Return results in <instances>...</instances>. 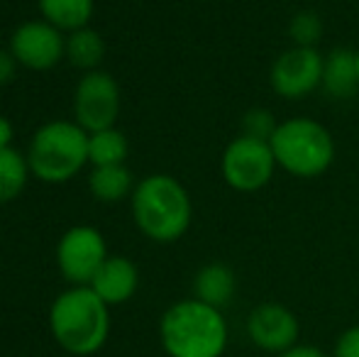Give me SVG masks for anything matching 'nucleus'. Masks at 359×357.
Masks as SVG:
<instances>
[{"label": "nucleus", "mask_w": 359, "mask_h": 357, "mask_svg": "<svg viewBox=\"0 0 359 357\" xmlns=\"http://www.w3.org/2000/svg\"><path fill=\"white\" fill-rule=\"evenodd\" d=\"M159 340L169 357H222L230 343V328L220 309L191 296L164 311Z\"/></svg>", "instance_id": "obj_1"}, {"label": "nucleus", "mask_w": 359, "mask_h": 357, "mask_svg": "<svg viewBox=\"0 0 359 357\" xmlns=\"http://www.w3.org/2000/svg\"><path fill=\"white\" fill-rule=\"evenodd\" d=\"M133 220L144 238L161 245L176 243L191 228L194 201L171 174H149L133 191Z\"/></svg>", "instance_id": "obj_2"}, {"label": "nucleus", "mask_w": 359, "mask_h": 357, "mask_svg": "<svg viewBox=\"0 0 359 357\" xmlns=\"http://www.w3.org/2000/svg\"><path fill=\"white\" fill-rule=\"evenodd\" d=\"M49 330L69 355H95L108 343L110 306L90 286H72L54 299L49 309Z\"/></svg>", "instance_id": "obj_3"}, {"label": "nucleus", "mask_w": 359, "mask_h": 357, "mask_svg": "<svg viewBox=\"0 0 359 357\" xmlns=\"http://www.w3.org/2000/svg\"><path fill=\"white\" fill-rule=\"evenodd\" d=\"M276 167L296 179H318L335 164L337 144L332 133L313 118L279 120L269 137Z\"/></svg>", "instance_id": "obj_4"}, {"label": "nucleus", "mask_w": 359, "mask_h": 357, "mask_svg": "<svg viewBox=\"0 0 359 357\" xmlns=\"http://www.w3.org/2000/svg\"><path fill=\"white\" fill-rule=\"evenodd\" d=\"M29 172L44 184H64L88 164V133L76 120H52L34 133Z\"/></svg>", "instance_id": "obj_5"}, {"label": "nucleus", "mask_w": 359, "mask_h": 357, "mask_svg": "<svg viewBox=\"0 0 359 357\" xmlns=\"http://www.w3.org/2000/svg\"><path fill=\"white\" fill-rule=\"evenodd\" d=\"M276 159L269 140L237 135L220 154V177L237 194H257L276 174Z\"/></svg>", "instance_id": "obj_6"}, {"label": "nucleus", "mask_w": 359, "mask_h": 357, "mask_svg": "<svg viewBox=\"0 0 359 357\" xmlns=\"http://www.w3.org/2000/svg\"><path fill=\"white\" fill-rule=\"evenodd\" d=\"M323 59L318 47L291 44L271 62L269 86L284 100H303L323 86Z\"/></svg>", "instance_id": "obj_7"}, {"label": "nucleus", "mask_w": 359, "mask_h": 357, "mask_svg": "<svg viewBox=\"0 0 359 357\" xmlns=\"http://www.w3.org/2000/svg\"><path fill=\"white\" fill-rule=\"evenodd\" d=\"M108 257L105 238L93 225H74L57 245L59 271L72 286H88Z\"/></svg>", "instance_id": "obj_8"}, {"label": "nucleus", "mask_w": 359, "mask_h": 357, "mask_svg": "<svg viewBox=\"0 0 359 357\" xmlns=\"http://www.w3.org/2000/svg\"><path fill=\"white\" fill-rule=\"evenodd\" d=\"M120 113V88L110 74L105 72H86L74 93V115L76 123L86 133H100V130L115 128Z\"/></svg>", "instance_id": "obj_9"}, {"label": "nucleus", "mask_w": 359, "mask_h": 357, "mask_svg": "<svg viewBox=\"0 0 359 357\" xmlns=\"http://www.w3.org/2000/svg\"><path fill=\"white\" fill-rule=\"evenodd\" d=\"M8 49L20 67L49 72L67 57V37L47 20H29L13 32Z\"/></svg>", "instance_id": "obj_10"}, {"label": "nucleus", "mask_w": 359, "mask_h": 357, "mask_svg": "<svg viewBox=\"0 0 359 357\" xmlns=\"http://www.w3.org/2000/svg\"><path fill=\"white\" fill-rule=\"evenodd\" d=\"M247 338L255 348L269 355H281L296 348L301 338L298 316L279 301H264L247 316Z\"/></svg>", "instance_id": "obj_11"}, {"label": "nucleus", "mask_w": 359, "mask_h": 357, "mask_svg": "<svg viewBox=\"0 0 359 357\" xmlns=\"http://www.w3.org/2000/svg\"><path fill=\"white\" fill-rule=\"evenodd\" d=\"M90 289L100 296L108 306H120L137 294L140 271L133 260L123 255H110L90 281Z\"/></svg>", "instance_id": "obj_12"}, {"label": "nucleus", "mask_w": 359, "mask_h": 357, "mask_svg": "<svg viewBox=\"0 0 359 357\" xmlns=\"http://www.w3.org/2000/svg\"><path fill=\"white\" fill-rule=\"evenodd\" d=\"M323 90L330 98H350L359 90L357 49L335 47L323 59Z\"/></svg>", "instance_id": "obj_13"}, {"label": "nucleus", "mask_w": 359, "mask_h": 357, "mask_svg": "<svg viewBox=\"0 0 359 357\" xmlns=\"http://www.w3.org/2000/svg\"><path fill=\"white\" fill-rule=\"evenodd\" d=\"M237 291V276L225 262L203 264L194 276V299L203 301L215 309H225Z\"/></svg>", "instance_id": "obj_14"}, {"label": "nucleus", "mask_w": 359, "mask_h": 357, "mask_svg": "<svg viewBox=\"0 0 359 357\" xmlns=\"http://www.w3.org/2000/svg\"><path fill=\"white\" fill-rule=\"evenodd\" d=\"M42 20L62 32H76L88 27L93 18V0H37Z\"/></svg>", "instance_id": "obj_15"}, {"label": "nucleus", "mask_w": 359, "mask_h": 357, "mask_svg": "<svg viewBox=\"0 0 359 357\" xmlns=\"http://www.w3.org/2000/svg\"><path fill=\"white\" fill-rule=\"evenodd\" d=\"M133 172L125 164H113V167H93L88 177V189L103 203H118V201L133 196L135 191Z\"/></svg>", "instance_id": "obj_16"}, {"label": "nucleus", "mask_w": 359, "mask_h": 357, "mask_svg": "<svg viewBox=\"0 0 359 357\" xmlns=\"http://www.w3.org/2000/svg\"><path fill=\"white\" fill-rule=\"evenodd\" d=\"M128 152L130 142L118 128H108L88 135V164H93V167L125 164Z\"/></svg>", "instance_id": "obj_17"}, {"label": "nucleus", "mask_w": 359, "mask_h": 357, "mask_svg": "<svg viewBox=\"0 0 359 357\" xmlns=\"http://www.w3.org/2000/svg\"><path fill=\"white\" fill-rule=\"evenodd\" d=\"M27 154L8 147L0 149V203H10L25 191L29 179Z\"/></svg>", "instance_id": "obj_18"}, {"label": "nucleus", "mask_w": 359, "mask_h": 357, "mask_svg": "<svg viewBox=\"0 0 359 357\" xmlns=\"http://www.w3.org/2000/svg\"><path fill=\"white\" fill-rule=\"evenodd\" d=\"M105 57V42L95 29L83 27L76 29V32H69L67 37V59L79 69H86V72H95L100 62Z\"/></svg>", "instance_id": "obj_19"}, {"label": "nucleus", "mask_w": 359, "mask_h": 357, "mask_svg": "<svg viewBox=\"0 0 359 357\" xmlns=\"http://www.w3.org/2000/svg\"><path fill=\"white\" fill-rule=\"evenodd\" d=\"M288 37L296 47H318L323 37V20L311 10L296 13L288 22Z\"/></svg>", "instance_id": "obj_20"}, {"label": "nucleus", "mask_w": 359, "mask_h": 357, "mask_svg": "<svg viewBox=\"0 0 359 357\" xmlns=\"http://www.w3.org/2000/svg\"><path fill=\"white\" fill-rule=\"evenodd\" d=\"M279 120L266 108H250L242 118V135H250L257 140H269L274 135Z\"/></svg>", "instance_id": "obj_21"}, {"label": "nucleus", "mask_w": 359, "mask_h": 357, "mask_svg": "<svg viewBox=\"0 0 359 357\" xmlns=\"http://www.w3.org/2000/svg\"><path fill=\"white\" fill-rule=\"evenodd\" d=\"M332 357H359V325H350L337 335Z\"/></svg>", "instance_id": "obj_22"}, {"label": "nucleus", "mask_w": 359, "mask_h": 357, "mask_svg": "<svg viewBox=\"0 0 359 357\" xmlns=\"http://www.w3.org/2000/svg\"><path fill=\"white\" fill-rule=\"evenodd\" d=\"M15 69H18V62H15L13 52L10 49H0V86L13 81Z\"/></svg>", "instance_id": "obj_23"}, {"label": "nucleus", "mask_w": 359, "mask_h": 357, "mask_svg": "<svg viewBox=\"0 0 359 357\" xmlns=\"http://www.w3.org/2000/svg\"><path fill=\"white\" fill-rule=\"evenodd\" d=\"M276 357H332V355H327V353H323V350H318L316 345H303V343H298L296 348L286 350V353H281V355H276Z\"/></svg>", "instance_id": "obj_24"}, {"label": "nucleus", "mask_w": 359, "mask_h": 357, "mask_svg": "<svg viewBox=\"0 0 359 357\" xmlns=\"http://www.w3.org/2000/svg\"><path fill=\"white\" fill-rule=\"evenodd\" d=\"M13 135H15L13 123H10L5 115H0V149L10 147V142H13Z\"/></svg>", "instance_id": "obj_25"}, {"label": "nucleus", "mask_w": 359, "mask_h": 357, "mask_svg": "<svg viewBox=\"0 0 359 357\" xmlns=\"http://www.w3.org/2000/svg\"><path fill=\"white\" fill-rule=\"evenodd\" d=\"M357 69H359V49H357Z\"/></svg>", "instance_id": "obj_26"}]
</instances>
